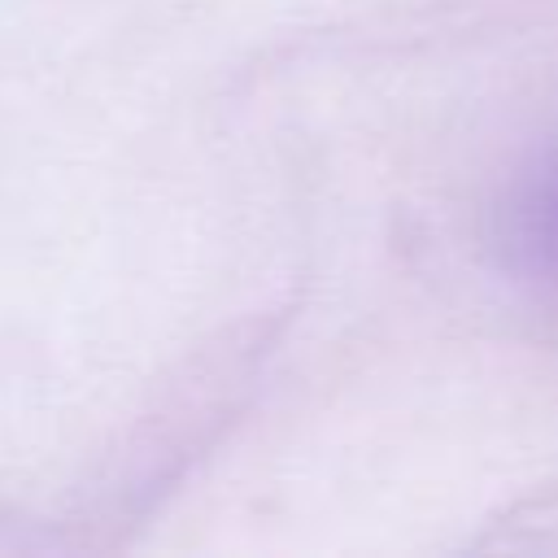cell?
<instances>
[{
  "instance_id": "obj_1",
  "label": "cell",
  "mask_w": 558,
  "mask_h": 558,
  "mask_svg": "<svg viewBox=\"0 0 558 558\" xmlns=\"http://www.w3.org/2000/svg\"><path fill=\"white\" fill-rule=\"evenodd\" d=\"M514 262L558 296V157H549L510 209Z\"/></svg>"
}]
</instances>
